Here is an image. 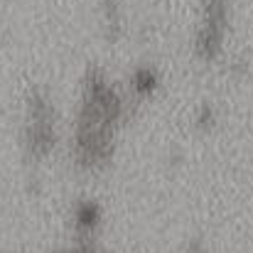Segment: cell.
<instances>
[{
  "mask_svg": "<svg viewBox=\"0 0 253 253\" xmlns=\"http://www.w3.org/2000/svg\"><path fill=\"white\" fill-rule=\"evenodd\" d=\"M135 84L140 91H150L153 86H155V74L150 72V69H140L138 74H135Z\"/></svg>",
  "mask_w": 253,
  "mask_h": 253,
  "instance_id": "3",
  "label": "cell"
},
{
  "mask_svg": "<svg viewBox=\"0 0 253 253\" xmlns=\"http://www.w3.org/2000/svg\"><path fill=\"white\" fill-rule=\"evenodd\" d=\"M96 219H98V209H96L91 202H86V204H82V207L77 209V221H79L82 229H91V226L96 224Z\"/></svg>",
  "mask_w": 253,
  "mask_h": 253,
  "instance_id": "2",
  "label": "cell"
},
{
  "mask_svg": "<svg viewBox=\"0 0 253 253\" xmlns=\"http://www.w3.org/2000/svg\"><path fill=\"white\" fill-rule=\"evenodd\" d=\"M226 25V0H204V20L197 32V52L204 59H211L221 49Z\"/></svg>",
  "mask_w": 253,
  "mask_h": 253,
  "instance_id": "1",
  "label": "cell"
}]
</instances>
